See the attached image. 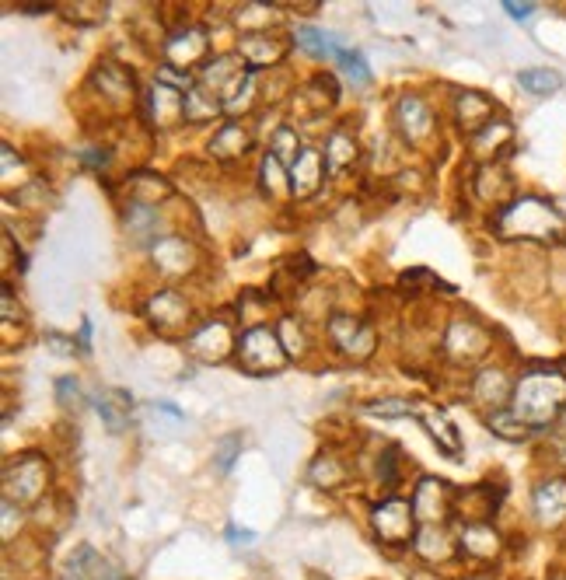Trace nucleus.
I'll list each match as a JSON object with an SVG mask.
<instances>
[{
    "label": "nucleus",
    "mask_w": 566,
    "mask_h": 580,
    "mask_svg": "<svg viewBox=\"0 0 566 580\" xmlns=\"http://www.w3.org/2000/svg\"><path fill=\"white\" fill-rule=\"evenodd\" d=\"M472 395H476V402L493 406V413H497V409H504L507 399H514V388H511V378L500 367H483L476 374V381H472Z\"/></svg>",
    "instance_id": "nucleus-18"
},
{
    "label": "nucleus",
    "mask_w": 566,
    "mask_h": 580,
    "mask_svg": "<svg viewBox=\"0 0 566 580\" xmlns=\"http://www.w3.org/2000/svg\"><path fill=\"white\" fill-rule=\"evenodd\" d=\"M14 318V297H11V287H4V322Z\"/></svg>",
    "instance_id": "nucleus-47"
},
{
    "label": "nucleus",
    "mask_w": 566,
    "mask_h": 580,
    "mask_svg": "<svg viewBox=\"0 0 566 580\" xmlns=\"http://www.w3.org/2000/svg\"><path fill=\"white\" fill-rule=\"evenodd\" d=\"M458 549H462L469 560H493V556L500 553V532L493 525H486V521H472V525H465L462 539H458Z\"/></svg>",
    "instance_id": "nucleus-19"
},
{
    "label": "nucleus",
    "mask_w": 566,
    "mask_h": 580,
    "mask_svg": "<svg viewBox=\"0 0 566 580\" xmlns=\"http://www.w3.org/2000/svg\"><path fill=\"white\" fill-rule=\"evenodd\" d=\"M280 343H283V350H287V357H301L304 353V329L294 322V318H283L280 322Z\"/></svg>",
    "instance_id": "nucleus-39"
},
{
    "label": "nucleus",
    "mask_w": 566,
    "mask_h": 580,
    "mask_svg": "<svg viewBox=\"0 0 566 580\" xmlns=\"http://www.w3.org/2000/svg\"><path fill=\"white\" fill-rule=\"evenodd\" d=\"M413 511L423 525H441L451 511V486L444 479H420L413 493Z\"/></svg>",
    "instance_id": "nucleus-8"
},
{
    "label": "nucleus",
    "mask_w": 566,
    "mask_h": 580,
    "mask_svg": "<svg viewBox=\"0 0 566 580\" xmlns=\"http://www.w3.org/2000/svg\"><path fill=\"white\" fill-rule=\"evenodd\" d=\"M518 84L528 91V95H556L563 88V77L556 70H546V67H532V70H521L518 74Z\"/></svg>",
    "instance_id": "nucleus-31"
},
{
    "label": "nucleus",
    "mask_w": 566,
    "mask_h": 580,
    "mask_svg": "<svg viewBox=\"0 0 566 580\" xmlns=\"http://www.w3.org/2000/svg\"><path fill=\"white\" fill-rule=\"evenodd\" d=\"M395 462H399V451L395 448H385L381 451V462H378V476L385 486H395L399 483V469H395Z\"/></svg>",
    "instance_id": "nucleus-43"
},
{
    "label": "nucleus",
    "mask_w": 566,
    "mask_h": 580,
    "mask_svg": "<svg viewBox=\"0 0 566 580\" xmlns=\"http://www.w3.org/2000/svg\"><path fill=\"white\" fill-rule=\"evenodd\" d=\"M423 427H427V434L437 441V448L444 451L448 458H458V451H462V437H458V427L448 420V413L444 409H427V413H420Z\"/></svg>",
    "instance_id": "nucleus-22"
},
{
    "label": "nucleus",
    "mask_w": 566,
    "mask_h": 580,
    "mask_svg": "<svg viewBox=\"0 0 566 580\" xmlns=\"http://www.w3.org/2000/svg\"><path fill=\"white\" fill-rule=\"evenodd\" d=\"M4 539H14V500H4Z\"/></svg>",
    "instance_id": "nucleus-46"
},
{
    "label": "nucleus",
    "mask_w": 566,
    "mask_h": 580,
    "mask_svg": "<svg viewBox=\"0 0 566 580\" xmlns=\"http://www.w3.org/2000/svg\"><path fill=\"white\" fill-rule=\"evenodd\" d=\"M238 448H242V437H238V434L221 437V444H217V458H214L217 472H228L231 469V462H235Z\"/></svg>",
    "instance_id": "nucleus-41"
},
{
    "label": "nucleus",
    "mask_w": 566,
    "mask_h": 580,
    "mask_svg": "<svg viewBox=\"0 0 566 580\" xmlns=\"http://www.w3.org/2000/svg\"><path fill=\"white\" fill-rule=\"evenodd\" d=\"M455 116H458V126L462 130H472L479 133L483 126H490L493 119V102L483 95V91H462V95L455 98Z\"/></svg>",
    "instance_id": "nucleus-20"
},
{
    "label": "nucleus",
    "mask_w": 566,
    "mask_h": 580,
    "mask_svg": "<svg viewBox=\"0 0 566 580\" xmlns=\"http://www.w3.org/2000/svg\"><path fill=\"white\" fill-rule=\"evenodd\" d=\"M245 151H249V133H245L238 123H228L224 130L214 133V140H210V154H214V158L231 161V158H238V154H245Z\"/></svg>",
    "instance_id": "nucleus-28"
},
{
    "label": "nucleus",
    "mask_w": 566,
    "mask_h": 580,
    "mask_svg": "<svg viewBox=\"0 0 566 580\" xmlns=\"http://www.w3.org/2000/svg\"><path fill=\"white\" fill-rule=\"evenodd\" d=\"M357 161V140L350 137V133H332L329 140H325V168L329 172H343L346 165H353Z\"/></svg>",
    "instance_id": "nucleus-30"
},
{
    "label": "nucleus",
    "mask_w": 566,
    "mask_h": 580,
    "mask_svg": "<svg viewBox=\"0 0 566 580\" xmlns=\"http://www.w3.org/2000/svg\"><path fill=\"white\" fill-rule=\"evenodd\" d=\"M46 343L53 346L56 353H74V350H77V346H74V343H67V336H60V332H49Z\"/></svg>",
    "instance_id": "nucleus-45"
},
{
    "label": "nucleus",
    "mask_w": 566,
    "mask_h": 580,
    "mask_svg": "<svg viewBox=\"0 0 566 580\" xmlns=\"http://www.w3.org/2000/svg\"><path fill=\"white\" fill-rule=\"evenodd\" d=\"M444 346H448V353L455 360H476L490 350V336L476 322H469V318H458V322H451Z\"/></svg>",
    "instance_id": "nucleus-10"
},
{
    "label": "nucleus",
    "mask_w": 566,
    "mask_h": 580,
    "mask_svg": "<svg viewBox=\"0 0 566 580\" xmlns=\"http://www.w3.org/2000/svg\"><path fill=\"white\" fill-rule=\"evenodd\" d=\"M95 406H98V413H102L105 427H109L112 434H119V430L130 427V406H133V399L126 392H119V388H112V392H102L95 399Z\"/></svg>",
    "instance_id": "nucleus-24"
},
{
    "label": "nucleus",
    "mask_w": 566,
    "mask_h": 580,
    "mask_svg": "<svg viewBox=\"0 0 566 580\" xmlns=\"http://www.w3.org/2000/svg\"><path fill=\"white\" fill-rule=\"evenodd\" d=\"M158 221H161L158 207H151V203H130V210H126V217H123L133 242H147V238L158 235Z\"/></svg>",
    "instance_id": "nucleus-26"
},
{
    "label": "nucleus",
    "mask_w": 566,
    "mask_h": 580,
    "mask_svg": "<svg viewBox=\"0 0 566 580\" xmlns=\"http://www.w3.org/2000/svg\"><path fill=\"white\" fill-rule=\"evenodd\" d=\"M186 346H189V353L193 357H200V360H207V364H214V360H224L231 353V329H228V322H207V325H200V329L193 332V336L186 339Z\"/></svg>",
    "instance_id": "nucleus-9"
},
{
    "label": "nucleus",
    "mask_w": 566,
    "mask_h": 580,
    "mask_svg": "<svg viewBox=\"0 0 566 580\" xmlns=\"http://www.w3.org/2000/svg\"><path fill=\"white\" fill-rule=\"evenodd\" d=\"M329 339L336 350H343L353 360H367L374 353V332L367 322H360L357 315H332L329 318Z\"/></svg>",
    "instance_id": "nucleus-6"
},
{
    "label": "nucleus",
    "mask_w": 566,
    "mask_h": 580,
    "mask_svg": "<svg viewBox=\"0 0 566 580\" xmlns=\"http://www.w3.org/2000/svg\"><path fill=\"white\" fill-rule=\"evenodd\" d=\"M371 525L374 532H378L381 542H388V546H402V542H409L416 535V511H413V500H385V504L374 507L371 514Z\"/></svg>",
    "instance_id": "nucleus-5"
},
{
    "label": "nucleus",
    "mask_w": 566,
    "mask_h": 580,
    "mask_svg": "<svg viewBox=\"0 0 566 580\" xmlns=\"http://www.w3.org/2000/svg\"><path fill=\"white\" fill-rule=\"evenodd\" d=\"M294 42L301 49H308L311 56H343V42L336 39L332 32H322V28H311V25H297L294 28Z\"/></svg>",
    "instance_id": "nucleus-25"
},
{
    "label": "nucleus",
    "mask_w": 566,
    "mask_h": 580,
    "mask_svg": "<svg viewBox=\"0 0 566 580\" xmlns=\"http://www.w3.org/2000/svg\"><path fill=\"white\" fill-rule=\"evenodd\" d=\"M511 409L518 420H525L532 430L560 420L566 409V374L560 371H528L514 385Z\"/></svg>",
    "instance_id": "nucleus-1"
},
{
    "label": "nucleus",
    "mask_w": 566,
    "mask_h": 580,
    "mask_svg": "<svg viewBox=\"0 0 566 580\" xmlns=\"http://www.w3.org/2000/svg\"><path fill=\"white\" fill-rule=\"evenodd\" d=\"M308 479L315 486H325V490H336V486L346 483V469L332 455H318L315 465L308 469Z\"/></svg>",
    "instance_id": "nucleus-34"
},
{
    "label": "nucleus",
    "mask_w": 566,
    "mask_h": 580,
    "mask_svg": "<svg viewBox=\"0 0 566 580\" xmlns=\"http://www.w3.org/2000/svg\"><path fill=\"white\" fill-rule=\"evenodd\" d=\"M514 130L507 119H493L490 126H483V130L472 137V147H476V154H497L500 147H504V140H511Z\"/></svg>",
    "instance_id": "nucleus-33"
},
{
    "label": "nucleus",
    "mask_w": 566,
    "mask_h": 580,
    "mask_svg": "<svg viewBox=\"0 0 566 580\" xmlns=\"http://www.w3.org/2000/svg\"><path fill=\"white\" fill-rule=\"evenodd\" d=\"M238 53H242V63L249 70L273 67L277 60H283V42L273 32H252L238 39Z\"/></svg>",
    "instance_id": "nucleus-16"
},
{
    "label": "nucleus",
    "mask_w": 566,
    "mask_h": 580,
    "mask_svg": "<svg viewBox=\"0 0 566 580\" xmlns=\"http://www.w3.org/2000/svg\"><path fill=\"white\" fill-rule=\"evenodd\" d=\"M151 256L165 277H182L196 266V249L186 238H161V242L151 245Z\"/></svg>",
    "instance_id": "nucleus-11"
},
{
    "label": "nucleus",
    "mask_w": 566,
    "mask_h": 580,
    "mask_svg": "<svg viewBox=\"0 0 566 580\" xmlns=\"http://www.w3.org/2000/svg\"><path fill=\"white\" fill-rule=\"evenodd\" d=\"M339 67H343V74L350 77L353 84H371V67H367V60L357 53V49H346V53L339 56Z\"/></svg>",
    "instance_id": "nucleus-38"
},
{
    "label": "nucleus",
    "mask_w": 566,
    "mask_h": 580,
    "mask_svg": "<svg viewBox=\"0 0 566 580\" xmlns=\"http://www.w3.org/2000/svg\"><path fill=\"white\" fill-rule=\"evenodd\" d=\"M504 11L511 14V18L525 21V18H532V11H535V7H532V4H518V0H507V4H504Z\"/></svg>",
    "instance_id": "nucleus-44"
},
{
    "label": "nucleus",
    "mask_w": 566,
    "mask_h": 580,
    "mask_svg": "<svg viewBox=\"0 0 566 580\" xmlns=\"http://www.w3.org/2000/svg\"><path fill=\"white\" fill-rule=\"evenodd\" d=\"M500 238H532V242H563L566 217L542 196H521L500 214Z\"/></svg>",
    "instance_id": "nucleus-2"
},
{
    "label": "nucleus",
    "mask_w": 566,
    "mask_h": 580,
    "mask_svg": "<svg viewBox=\"0 0 566 580\" xmlns=\"http://www.w3.org/2000/svg\"><path fill=\"white\" fill-rule=\"evenodd\" d=\"M210 53V39L203 28H179V32H172V39L165 42V60L168 67H200L203 60H207Z\"/></svg>",
    "instance_id": "nucleus-7"
},
{
    "label": "nucleus",
    "mask_w": 566,
    "mask_h": 580,
    "mask_svg": "<svg viewBox=\"0 0 566 580\" xmlns=\"http://www.w3.org/2000/svg\"><path fill=\"white\" fill-rule=\"evenodd\" d=\"M486 427H490V434L504 437V441H525V437L532 434V427H528L525 420H518L514 409H497V413H490Z\"/></svg>",
    "instance_id": "nucleus-32"
},
{
    "label": "nucleus",
    "mask_w": 566,
    "mask_h": 580,
    "mask_svg": "<svg viewBox=\"0 0 566 580\" xmlns=\"http://www.w3.org/2000/svg\"><path fill=\"white\" fill-rule=\"evenodd\" d=\"M413 549L430 563H448L451 556H455V542H451V535L437 525H423L413 539Z\"/></svg>",
    "instance_id": "nucleus-23"
},
{
    "label": "nucleus",
    "mask_w": 566,
    "mask_h": 580,
    "mask_svg": "<svg viewBox=\"0 0 566 580\" xmlns=\"http://www.w3.org/2000/svg\"><path fill=\"white\" fill-rule=\"evenodd\" d=\"M238 364L249 374H277L287 364V350L280 343V332L270 325H252L238 339Z\"/></svg>",
    "instance_id": "nucleus-3"
},
{
    "label": "nucleus",
    "mask_w": 566,
    "mask_h": 580,
    "mask_svg": "<svg viewBox=\"0 0 566 580\" xmlns=\"http://www.w3.org/2000/svg\"><path fill=\"white\" fill-rule=\"evenodd\" d=\"M221 109H224L221 98L210 95L203 84H193V88L186 91V119L189 123H207V119H214Z\"/></svg>",
    "instance_id": "nucleus-29"
},
{
    "label": "nucleus",
    "mask_w": 566,
    "mask_h": 580,
    "mask_svg": "<svg viewBox=\"0 0 566 580\" xmlns=\"http://www.w3.org/2000/svg\"><path fill=\"white\" fill-rule=\"evenodd\" d=\"M147 109H151V119L165 130V126H175L179 119H186V91L172 88V84H154L147 91Z\"/></svg>",
    "instance_id": "nucleus-13"
},
{
    "label": "nucleus",
    "mask_w": 566,
    "mask_h": 580,
    "mask_svg": "<svg viewBox=\"0 0 566 580\" xmlns=\"http://www.w3.org/2000/svg\"><path fill=\"white\" fill-rule=\"evenodd\" d=\"M231 542H245V546H249L252 532H245V528H242V532H238V528H231Z\"/></svg>",
    "instance_id": "nucleus-48"
},
{
    "label": "nucleus",
    "mask_w": 566,
    "mask_h": 580,
    "mask_svg": "<svg viewBox=\"0 0 566 580\" xmlns=\"http://www.w3.org/2000/svg\"><path fill=\"white\" fill-rule=\"evenodd\" d=\"M287 175H290V193L294 196L318 193V186H322V154L311 151V147H304L301 158L287 168Z\"/></svg>",
    "instance_id": "nucleus-21"
},
{
    "label": "nucleus",
    "mask_w": 566,
    "mask_h": 580,
    "mask_svg": "<svg viewBox=\"0 0 566 580\" xmlns=\"http://www.w3.org/2000/svg\"><path fill=\"white\" fill-rule=\"evenodd\" d=\"M56 392H60V406H67V409H81V406H84L81 381H74V378H60V381H56Z\"/></svg>",
    "instance_id": "nucleus-42"
},
{
    "label": "nucleus",
    "mask_w": 566,
    "mask_h": 580,
    "mask_svg": "<svg viewBox=\"0 0 566 580\" xmlns=\"http://www.w3.org/2000/svg\"><path fill=\"white\" fill-rule=\"evenodd\" d=\"M395 116H399V126L409 140H427L434 133V112L420 95H402L395 105Z\"/></svg>",
    "instance_id": "nucleus-15"
},
{
    "label": "nucleus",
    "mask_w": 566,
    "mask_h": 580,
    "mask_svg": "<svg viewBox=\"0 0 566 580\" xmlns=\"http://www.w3.org/2000/svg\"><path fill=\"white\" fill-rule=\"evenodd\" d=\"M556 580H566V574H560V577H556Z\"/></svg>",
    "instance_id": "nucleus-50"
},
{
    "label": "nucleus",
    "mask_w": 566,
    "mask_h": 580,
    "mask_svg": "<svg viewBox=\"0 0 566 580\" xmlns=\"http://www.w3.org/2000/svg\"><path fill=\"white\" fill-rule=\"evenodd\" d=\"M301 140H297V133L290 130V126H280L277 133H273V158L287 161V165H294L297 158H301Z\"/></svg>",
    "instance_id": "nucleus-37"
},
{
    "label": "nucleus",
    "mask_w": 566,
    "mask_h": 580,
    "mask_svg": "<svg viewBox=\"0 0 566 580\" xmlns=\"http://www.w3.org/2000/svg\"><path fill=\"white\" fill-rule=\"evenodd\" d=\"M46 458L42 455H21L14 465H7L4 472V500H18V504H32V500H39L42 493H46Z\"/></svg>",
    "instance_id": "nucleus-4"
},
{
    "label": "nucleus",
    "mask_w": 566,
    "mask_h": 580,
    "mask_svg": "<svg viewBox=\"0 0 566 580\" xmlns=\"http://www.w3.org/2000/svg\"><path fill=\"white\" fill-rule=\"evenodd\" d=\"M263 189L270 196H287V189H290V175L283 172V165H280V158H273V154H266L263 158Z\"/></svg>",
    "instance_id": "nucleus-35"
},
{
    "label": "nucleus",
    "mask_w": 566,
    "mask_h": 580,
    "mask_svg": "<svg viewBox=\"0 0 566 580\" xmlns=\"http://www.w3.org/2000/svg\"><path fill=\"white\" fill-rule=\"evenodd\" d=\"M367 413H374V416H413L416 402H409V399H378V402H367Z\"/></svg>",
    "instance_id": "nucleus-40"
},
{
    "label": "nucleus",
    "mask_w": 566,
    "mask_h": 580,
    "mask_svg": "<svg viewBox=\"0 0 566 580\" xmlns=\"http://www.w3.org/2000/svg\"><path fill=\"white\" fill-rule=\"evenodd\" d=\"M535 518L546 528L566 521V479H546L535 486Z\"/></svg>",
    "instance_id": "nucleus-17"
},
{
    "label": "nucleus",
    "mask_w": 566,
    "mask_h": 580,
    "mask_svg": "<svg viewBox=\"0 0 566 580\" xmlns=\"http://www.w3.org/2000/svg\"><path fill=\"white\" fill-rule=\"evenodd\" d=\"M98 81L109 84L105 95H112V98H130L133 95V77L126 74V70H119L116 63H105V67L98 70Z\"/></svg>",
    "instance_id": "nucleus-36"
},
{
    "label": "nucleus",
    "mask_w": 566,
    "mask_h": 580,
    "mask_svg": "<svg viewBox=\"0 0 566 580\" xmlns=\"http://www.w3.org/2000/svg\"><path fill=\"white\" fill-rule=\"evenodd\" d=\"M507 193H511V175H507L504 168H497V165L479 168V175H476V196L479 200L504 203Z\"/></svg>",
    "instance_id": "nucleus-27"
},
{
    "label": "nucleus",
    "mask_w": 566,
    "mask_h": 580,
    "mask_svg": "<svg viewBox=\"0 0 566 580\" xmlns=\"http://www.w3.org/2000/svg\"><path fill=\"white\" fill-rule=\"evenodd\" d=\"M556 423H560V430H563V437H566V409L560 413V420H556Z\"/></svg>",
    "instance_id": "nucleus-49"
},
{
    "label": "nucleus",
    "mask_w": 566,
    "mask_h": 580,
    "mask_svg": "<svg viewBox=\"0 0 566 580\" xmlns=\"http://www.w3.org/2000/svg\"><path fill=\"white\" fill-rule=\"evenodd\" d=\"M60 580H126V577L116 570V563L102 560V556H98L91 546H81L67 560V567H63Z\"/></svg>",
    "instance_id": "nucleus-12"
},
{
    "label": "nucleus",
    "mask_w": 566,
    "mask_h": 580,
    "mask_svg": "<svg viewBox=\"0 0 566 580\" xmlns=\"http://www.w3.org/2000/svg\"><path fill=\"white\" fill-rule=\"evenodd\" d=\"M147 318L158 332H179L189 322V304L175 290H161L147 301Z\"/></svg>",
    "instance_id": "nucleus-14"
}]
</instances>
